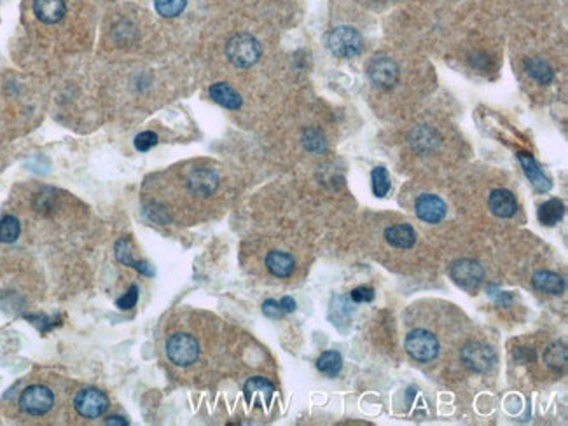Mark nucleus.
<instances>
[{"mask_svg": "<svg viewBox=\"0 0 568 426\" xmlns=\"http://www.w3.org/2000/svg\"><path fill=\"white\" fill-rule=\"evenodd\" d=\"M227 60L238 68H249L256 65L261 58V44L250 33H238L227 42Z\"/></svg>", "mask_w": 568, "mask_h": 426, "instance_id": "f257e3e1", "label": "nucleus"}, {"mask_svg": "<svg viewBox=\"0 0 568 426\" xmlns=\"http://www.w3.org/2000/svg\"><path fill=\"white\" fill-rule=\"evenodd\" d=\"M166 355L170 362L179 367H189L200 356V344L192 336L175 334L166 343Z\"/></svg>", "mask_w": 568, "mask_h": 426, "instance_id": "f03ea898", "label": "nucleus"}, {"mask_svg": "<svg viewBox=\"0 0 568 426\" xmlns=\"http://www.w3.org/2000/svg\"><path fill=\"white\" fill-rule=\"evenodd\" d=\"M362 37L361 33L350 26H339L334 28L327 37V46L331 53L339 58H351L357 56L362 51Z\"/></svg>", "mask_w": 568, "mask_h": 426, "instance_id": "7ed1b4c3", "label": "nucleus"}, {"mask_svg": "<svg viewBox=\"0 0 568 426\" xmlns=\"http://www.w3.org/2000/svg\"><path fill=\"white\" fill-rule=\"evenodd\" d=\"M53 405H55V397L48 386H29L19 397V409L29 416H44L53 409Z\"/></svg>", "mask_w": 568, "mask_h": 426, "instance_id": "20e7f679", "label": "nucleus"}, {"mask_svg": "<svg viewBox=\"0 0 568 426\" xmlns=\"http://www.w3.org/2000/svg\"><path fill=\"white\" fill-rule=\"evenodd\" d=\"M406 351L416 362H430L439 353V341L427 331H413L406 338Z\"/></svg>", "mask_w": 568, "mask_h": 426, "instance_id": "39448f33", "label": "nucleus"}, {"mask_svg": "<svg viewBox=\"0 0 568 426\" xmlns=\"http://www.w3.org/2000/svg\"><path fill=\"white\" fill-rule=\"evenodd\" d=\"M73 407H76L79 416L86 417V420H95V417H100L109 409V398H107L103 391L86 388L76 395Z\"/></svg>", "mask_w": 568, "mask_h": 426, "instance_id": "423d86ee", "label": "nucleus"}, {"mask_svg": "<svg viewBox=\"0 0 568 426\" xmlns=\"http://www.w3.org/2000/svg\"><path fill=\"white\" fill-rule=\"evenodd\" d=\"M462 362L474 373H486L497 362L493 348L482 343H470L462 350Z\"/></svg>", "mask_w": 568, "mask_h": 426, "instance_id": "0eeeda50", "label": "nucleus"}, {"mask_svg": "<svg viewBox=\"0 0 568 426\" xmlns=\"http://www.w3.org/2000/svg\"><path fill=\"white\" fill-rule=\"evenodd\" d=\"M367 73H369L371 80L376 86L392 88L397 83V77H399V68H397L396 61L390 60V58L378 56L371 61Z\"/></svg>", "mask_w": 568, "mask_h": 426, "instance_id": "6e6552de", "label": "nucleus"}, {"mask_svg": "<svg viewBox=\"0 0 568 426\" xmlns=\"http://www.w3.org/2000/svg\"><path fill=\"white\" fill-rule=\"evenodd\" d=\"M451 278L453 281L463 289H474L485 278V271L482 267L474 261H458L451 266L450 269Z\"/></svg>", "mask_w": 568, "mask_h": 426, "instance_id": "1a4fd4ad", "label": "nucleus"}, {"mask_svg": "<svg viewBox=\"0 0 568 426\" xmlns=\"http://www.w3.org/2000/svg\"><path fill=\"white\" fill-rule=\"evenodd\" d=\"M416 215L428 224H438L446 217V203L439 196L423 194L416 199Z\"/></svg>", "mask_w": 568, "mask_h": 426, "instance_id": "9d476101", "label": "nucleus"}, {"mask_svg": "<svg viewBox=\"0 0 568 426\" xmlns=\"http://www.w3.org/2000/svg\"><path fill=\"white\" fill-rule=\"evenodd\" d=\"M243 393H245V398L249 404L268 405L272 402L273 393H275V386L264 378H252L247 381Z\"/></svg>", "mask_w": 568, "mask_h": 426, "instance_id": "9b49d317", "label": "nucleus"}, {"mask_svg": "<svg viewBox=\"0 0 568 426\" xmlns=\"http://www.w3.org/2000/svg\"><path fill=\"white\" fill-rule=\"evenodd\" d=\"M65 13H67L65 0H33V14L46 25L60 23Z\"/></svg>", "mask_w": 568, "mask_h": 426, "instance_id": "f8f14e48", "label": "nucleus"}, {"mask_svg": "<svg viewBox=\"0 0 568 426\" xmlns=\"http://www.w3.org/2000/svg\"><path fill=\"white\" fill-rule=\"evenodd\" d=\"M517 160H520L521 166H523L525 175H527L528 180H530V184L533 185V189H535L537 192H547V191H549V189H551L549 178H547L542 172H540L539 165H537L535 160H533L532 154L520 152V154H517Z\"/></svg>", "mask_w": 568, "mask_h": 426, "instance_id": "ddd939ff", "label": "nucleus"}, {"mask_svg": "<svg viewBox=\"0 0 568 426\" xmlns=\"http://www.w3.org/2000/svg\"><path fill=\"white\" fill-rule=\"evenodd\" d=\"M490 210L495 213L497 217L502 219H509L517 210L516 197L512 196V192L504 191V189H497L490 194Z\"/></svg>", "mask_w": 568, "mask_h": 426, "instance_id": "4468645a", "label": "nucleus"}, {"mask_svg": "<svg viewBox=\"0 0 568 426\" xmlns=\"http://www.w3.org/2000/svg\"><path fill=\"white\" fill-rule=\"evenodd\" d=\"M210 98L220 107L229 108V110H238L242 107V96L234 91L229 84L217 83L210 86Z\"/></svg>", "mask_w": 568, "mask_h": 426, "instance_id": "2eb2a0df", "label": "nucleus"}, {"mask_svg": "<svg viewBox=\"0 0 568 426\" xmlns=\"http://www.w3.org/2000/svg\"><path fill=\"white\" fill-rule=\"evenodd\" d=\"M386 241L396 249H411L416 241V232L409 224H399L385 231Z\"/></svg>", "mask_w": 568, "mask_h": 426, "instance_id": "dca6fc26", "label": "nucleus"}, {"mask_svg": "<svg viewBox=\"0 0 568 426\" xmlns=\"http://www.w3.org/2000/svg\"><path fill=\"white\" fill-rule=\"evenodd\" d=\"M266 266L277 278H289L294 273L296 262H294L292 255L275 250L269 251L268 257H266Z\"/></svg>", "mask_w": 568, "mask_h": 426, "instance_id": "f3484780", "label": "nucleus"}, {"mask_svg": "<svg viewBox=\"0 0 568 426\" xmlns=\"http://www.w3.org/2000/svg\"><path fill=\"white\" fill-rule=\"evenodd\" d=\"M533 286L537 290L544 293H551V296H559L565 290V281L559 274L551 273V271H539L533 274Z\"/></svg>", "mask_w": 568, "mask_h": 426, "instance_id": "a211bd4d", "label": "nucleus"}, {"mask_svg": "<svg viewBox=\"0 0 568 426\" xmlns=\"http://www.w3.org/2000/svg\"><path fill=\"white\" fill-rule=\"evenodd\" d=\"M115 257H118V261L121 262V264L133 267V269H137L138 273L145 274V276H153L154 274V269L147 264V262L137 261V259L133 257V249H131V245L126 241V239H119V241L115 243Z\"/></svg>", "mask_w": 568, "mask_h": 426, "instance_id": "6ab92c4d", "label": "nucleus"}, {"mask_svg": "<svg viewBox=\"0 0 568 426\" xmlns=\"http://www.w3.org/2000/svg\"><path fill=\"white\" fill-rule=\"evenodd\" d=\"M219 184V177L217 173L212 172V170H196L192 173L191 178H189V187L196 192V194H210V192L215 191Z\"/></svg>", "mask_w": 568, "mask_h": 426, "instance_id": "aec40b11", "label": "nucleus"}, {"mask_svg": "<svg viewBox=\"0 0 568 426\" xmlns=\"http://www.w3.org/2000/svg\"><path fill=\"white\" fill-rule=\"evenodd\" d=\"M565 213V204L559 199H549L539 208V220L544 226H554L563 219Z\"/></svg>", "mask_w": 568, "mask_h": 426, "instance_id": "412c9836", "label": "nucleus"}, {"mask_svg": "<svg viewBox=\"0 0 568 426\" xmlns=\"http://www.w3.org/2000/svg\"><path fill=\"white\" fill-rule=\"evenodd\" d=\"M341 367H343V358L338 351H324V353L319 356V360H316V369H319L322 374L329 375V378L338 375Z\"/></svg>", "mask_w": 568, "mask_h": 426, "instance_id": "4be33fe9", "label": "nucleus"}, {"mask_svg": "<svg viewBox=\"0 0 568 426\" xmlns=\"http://www.w3.org/2000/svg\"><path fill=\"white\" fill-rule=\"evenodd\" d=\"M21 226L14 215H6L0 220V243H14L19 238Z\"/></svg>", "mask_w": 568, "mask_h": 426, "instance_id": "5701e85b", "label": "nucleus"}, {"mask_svg": "<svg viewBox=\"0 0 568 426\" xmlns=\"http://www.w3.org/2000/svg\"><path fill=\"white\" fill-rule=\"evenodd\" d=\"M527 71L530 73L532 79H535L540 84H549L554 77L551 67L544 60H528L527 61Z\"/></svg>", "mask_w": 568, "mask_h": 426, "instance_id": "b1692460", "label": "nucleus"}, {"mask_svg": "<svg viewBox=\"0 0 568 426\" xmlns=\"http://www.w3.org/2000/svg\"><path fill=\"white\" fill-rule=\"evenodd\" d=\"M544 360L551 369H563L567 365V350L562 343H552L544 353Z\"/></svg>", "mask_w": 568, "mask_h": 426, "instance_id": "393cba45", "label": "nucleus"}, {"mask_svg": "<svg viewBox=\"0 0 568 426\" xmlns=\"http://www.w3.org/2000/svg\"><path fill=\"white\" fill-rule=\"evenodd\" d=\"M371 184H373V192L378 197L388 194L392 184H390L388 172H386L383 166H378V168L373 170V173H371Z\"/></svg>", "mask_w": 568, "mask_h": 426, "instance_id": "a878e982", "label": "nucleus"}, {"mask_svg": "<svg viewBox=\"0 0 568 426\" xmlns=\"http://www.w3.org/2000/svg\"><path fill=\"white\" fill-rule=\"evenodd\" d=\"M187 6V0H154L158 14L163 18H175L182 14V11Z\"/></svg>", "mask_w": 568, "mask_h": 426, "instance_id": "bb28decb", "label": "nucleus"}, {"mask_svg": "<svg viewBox=\"0 0 568 426\" xmlns=\"http://www.w3.org/2000/svg\"><path fill=\"white\" fill-rule=\"evenodd\" d=\"M303 143H304V149L310 150V152H313V154H320L326 150V140H324V135L320 133L319 130H315V128H310V130L304 131Z\"/></svg>", "mask_w": 568, "mask_h": 426, "instance_id": "cd10ccee", "label": "nucleus"}, {"mask_svg": "<svg viewBox=\"0 0 568 426\" xmlns=\"http://www.w3.org/2000/svg\"><path fill=\"white\" fill-rule=\"evenodd\" d=\"M158 140V135L154 133V131H142V133H138L137 137H135V147H137V150H140V152H147V150L153 149L154 145H156Z\"/></svg>", "mask_w": 568, "mask_h": 426, "instance_id": "c85d7f7f", "label": "nucleus"}, {"mask_svg": "<svg viewBox=\"0 0 568 426\" xmlns=\"http://www.w3.org/2000/svg\"><path fill=\"white\" fill-rule=\"evenodd\" d=\"M138 302V289L135 285L130 286L128 292L121 297V299L115 301V306L119 309H133Z\"/></svg>", "mask_w": 568, "mask_h": 426, "instance_id": "c756f323", "label": "nucleus"}, {"mask_svg": "<svg viewBox=\"0 0 568 426\" xmlns=\"http://www.w3.org/2000/svg\"><path fill=\"white\" fill-rule=\"evenodd\" d=\"M262 313H264V315L268 316V318H275V320L282 318V316L285 315L284 309L280 308V302H277V301H273V299L264 301V304H262Z\"/></svg>", "mask_w": 568, "mask_h": 426, "instance_id": "7c9ffc66", "label": "nucleus"}, {"mask_svg": "<svg viewBox=\"0 0 568 426\" xmlns=\"http://www.w3.org/2000/svg\"><path fill=\"white\" fill-rule=\"evenodd\" d=\"M350 299L353 302H369L374 299V289L371 286H358V289L351 290Z\"/></svg>", "mask_w": 568, "mask_h": 426, "instance_id": "2f4dec72", "label": "nucleus"}, {"mask_svg": "<svg viewBox=\"0 0 568 426\" xmlns=\"http://www.w3.org/2000/svg\"><path fill=\"white\" fill-rule=\"evenodd\" d=\"M280 308L284 309V313H292L294 309H296V301H294L292 297H284V299L280 301Z\"/></svg>", "mask_w": 568, "mask_h": 426, "instance_id": "473e14b6", "label": "nucleus"}, {"mask_svg": "<svg viewBox=\"0 0 568 426\" xmlns=\"http://www.w3.org/2000/svg\"><path fill=\"white\" fill-rule=\"evenodd\" d=\"M105 425H119V426H128V421L126 420H123V417H119V416H110V417H107L105 420Z\"/></svg>", "mask_w": 568, "mask_h": 426, "instance_id": "72a5a7b5", "label": "nucleus"}]
</instances>
